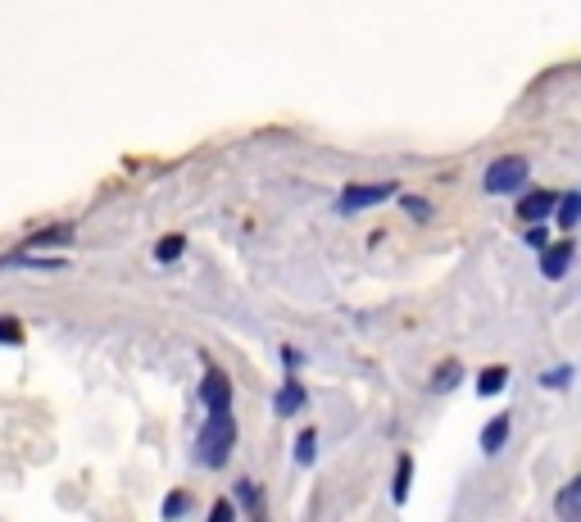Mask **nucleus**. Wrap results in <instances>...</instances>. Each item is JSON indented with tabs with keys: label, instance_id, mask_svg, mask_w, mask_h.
<instances>
[{
	"label": "nucleus",
	"instance_id": "obj_4",
	"mask_svg": "<svg viewBox=\"0 0 581 522\" xmlns=\"http://www.w3.org/2000/svg\"><path fill=\"white\" fill-rule=\"evenodd\" d=\"M200 395H205L209 409H232V382H227L223 368H209L205 386H200Z\"/></svg>",
	"mask_w": 581,
	"mask_h": 522
},
{
	"label": "nucleus",
	"instance_id": "obj_18",
	"mask_svg": "<svg viewBox=\"0 0 581 522\" xmlns=\"http://www.w3.org/2000/svg\"><path fill=\"white\" fill-rule=\"evenodd\" d=\"M522 241L541 250V246H545V227H541V223H532V227H527V232H522Z\"/></svg>",
	"mask_w": 581,
	"mask_h": 522
},
{
	"label": "nucleus",
	"instance_id": "obj_13",
	"mask_svg": "<svg viewBox=\"0 0 581 522\" xmlns=\"http://www.w3.org/2000/svg\"><path fill=\"white\" fill-rule=\"evenodd\" d=\"M187 513H191L187 495H168V500H164V518H187Z\"/></svg>",
	"mask_w": 581,
	"mask_h": 522
},
{
	"label": "nucleus",
	"instance_id": "obj_22",
	"mask_svg": "<svg viewBox=\"0 0 581 522\" xmlns=\"http://www.w3.org/2000/svg\"><path fill=\"white\" fill-rule=\"evenodd\" d=\"M0 336H5L10 345H19V327H14V323H0Z\"/></svg>",
	"mask_w": 581,
	"mask_h": 522
},
{
	"label": "nucleus",
	"instance_id": "obj_17",
	"mask_svg": "<svg viewBox=\"0 0 581 522\" xmlns=\"http://www.w3.org/2000/svg\"><path fill=\"white\" fill-rule=\"evenodd\" d=\"M454 382H459V364H445V368H441V377H436V386H441V391H450Z\"/></svg>",
	"mask_w": 581,
	"mask_h": 522
},
{
	"label": "nucleus",
	"instance_id": "obj_14",
	"mask_svg": "<svg viewBox=\"0 0 581 522\" xmlns=\"http://www.w3.org/2000/svg\"><path fill=\"white\" fill-rule=\"evenodd\" d=\"M314 445H318V436H314V432H300V441H296V459H300V463H314V454H318Z\"/></svg>",
	"mask_w": 581,
	"mask_h": 522
},
{
	"label": "nucleus",
	"instance_id": "obj_5",
	"mask_svg": "<svg viewBox=\"0 0 581 522\" xmlns=\"http://www.w3.org/2000/svg\"><path fill=\"white\" fill-rule=\"evenodd\" d=\"M568 264H572V241H559V246H550L541 255V273L550 277V282H559V277L568 273Z\"/></svg>",
	"mask_w": 581,
	"mask_h": 522
},
{
	"label": "nucleus",
	"instance_id": "obj_2",
	"mask_svg": "<svg viewBox=\"0 0 581 522\" xmlns=\"http://www.w3.org/2000/svg\"><path fill=\"white\" fill-rule=\"evenodd\" d=\"M527 173H532V164H527L522 155H504V159H495V164L486 168L482 187L491 191V196H509V191L527 187Z\"/></svg>",
	"mask_w": 581,
	"mask_h": 522
},
{
	"label": "nucleus",
	"instance_id": "obj_9",
	"mask_svg": "<svg viewBox=\"0 0 581 522\" xmlns=\"http://www.w3.org/2000/svg\"><path fill=\"white\" fill-rule=\"evenodd\" d=\"M504 441H509V414H500L495 423L482 427V450H486V454H500Z\"/></svg>",
	"mask_w": 581,
	"mask_h": 522
},
{
	"label": "nucleus",
	"instance_id": "obj_20",
	"mask_svg": "<svg viewBox=\"0 0 581 522\" xmlns=\"http://www.w3.org/2000/svg\"><path fill=\"white\" fill-rule=\"evenodd\" d=\"M237 495H241L246 504H255V509H259V486H255V482H237Z\"/></svg>",
	"mask_w": 581,
	"mask_h": 522
},
{
	"label": "nucleus",
	"instance_id": "obj_21",
	"mask_svg": "<svg viewBox=\"0 0 581 522\" xmlns=\"http://www.w3.org/2000/svg\"><path fill=\"white\" fill-rule=\"evenodd\" d=\"M232 513H237V509H232V504H214V513H209V518H214V522H223V518H232Z\"/></svg>",
	"mask_w": 581,
	"mask_h": 522
},
{
	"label": "nucleus",
	"instance_id": "obj_19",
	"mask_svg": "<svg viewBox=\"0 0 581 522\" xmlns=\"http://www.w3.org/2000/svg\"><path fill=\"white\" fill-rule=\"evenodd\" d=\"M64 237H69V227H50V232H41L32 246H50V241H64Z\"/></svg>",
	"mask_w": 581,
	"mask_h": 522
},
{
	"label": "nucleus",
	"instance_id": "obj_11",
	"mask_svg": "<svg viewBox=\"0 0 581 522\" xmlns=\"http://www.w3.org/2000/svg\"><path fill=\"white\" fill-rule=\"evenodd\" d=\"M504 377H509V373H504V368H486V373H482V382H477V391H482V395L504 391Z\"/></svg>",
	"mask_w": 581,
	"mask_h": 522
},
{
	"label": "nucleus",
	"instance_id": "obj_6",
	"mask_svg": "<svg viewBox=\"0 0 581 522\" xmlns=\"http://www.w3.org/2000/svg\"><path fill=\"white\" fill-rule=\"evenodd\" d=\"M550 209H554V196H550V191H532V196H522V200H518V218H522V223H541V218L550 214Z\"/></svg>",
	"mask_w": 581,
	"mask_h": 522
},
{
	"label": "nucleus",
	"instance_id": "obj_7",
	"mask_svg": "<svg viewBox=\"0 0 581 522\" xmlns=\"http://www.w3.org/2000/svg\"><path fill=\"white\" fill-rule=\"evenodd\" d=\"M554 513H559V518H581V473L554 495Z\"/></svg>",
	"mask_w": 581,
	"mask_h": 522
},
{
	"label": "nucleus",
	"instance_id": "obj_1",
	"mask_svg": "<svg viewBox=\"0 0 581 522\" xmlns=\"http://www.w3.org/2000/svg\"><path fill=\"white\" fill-rule=\"evenodd\" d=\"M232 445H237V418H232V409H209V423L196 441V450H200L196 459L205 468H223L232 459Z\"/></svg>",
	"mask_w": 581,
	"mask_h": 522
},
{
	"label": "nucleus",
	"instance_id": "obj_8",
	"mask_svg": "<svg viewBox=\"0 0 581 522\" xmlns=\"http://www.w3.org/2000/svg\"><path fill=\"white\" fill-rule=\"evenodd\" d=\"M300 404H305V386H300V382H286L282 391H277V400H273V414L277 418H291Z\"/></svg>",
	"mask_w": 581,
	"mask_h": 522
},
{
	"label": "nucleus",
	"instance_id": "obj_10",
	"mask_svg": "<svg viewBox=\"0 0 581 522\" xmlns=\"http://www.w3.org/2000/svg\"><path fill=\"white\" fill-rule=\"evenodd\" d=\"M554 214H559V227H563V232H572V227L581 223V191H568L563 200H554Z\"/></svg>",
	"mask_w": 581,
	"mask_h": 522
},
{
	"label": "nucleus",
	"instance_id": "obj_12",
	"mask_svg": "<svg viewBox=\"0 0 581 522\" xmlns=\"http://www.w3.org/2000/svg\"><path fill=\"white\" fill-rule=\"evenodd\" d=\"M178 255H182V237H164V241L155 246V259H159V264H168V259H178Z\"/></svg>",
	"mask_w": 581,
	"mask_h": 522
},
{
	"label": "nucleus",
	"instance_id": "obj_16",
	"mask_svg": "<svg viewBox=\"0 0 581 522\" xmlns=\"http://www.w3.org/2000/svg\"><path fill=\"white\" fill-rule=\"evenodd\" d=\"M541 382H545V386H568V382H572V368H550V373H545Z\"/></svg>",
	"mask_w": 581,
	"mask_h": 522
},
{
	"label": "nucleus",
	"instance_id": "obj_3",
	"mask_svg": "<svg viewBox=\"0 0 581 522\" xmlns=\"http://www.w3.org/2000/svg\"><path fill=\"white\" fill-rule=\"evenodd\" d=\"M386 196H395V182H377V187H345V196H341V209H345V214H355V209L382 205Z\"/></svg>",
	"mask_w": 581,
	"mask_h": 522
},
{
	"label": "nucleus",
	"instance_id": "obj_15",
	"mask_svg": "<svg viewBox=\"0 0 581 522\" xmlns=\"http://www.w3.org/2000/svg\"><path fill=\"white\" fill-rule=\"evenodd\" d=\"M409 473H414V463L400 459V468H395V500H404V495H409Z\"/></svg>",
	"mask_w": 581,
	"mask_h": 522
}]
</instances>
